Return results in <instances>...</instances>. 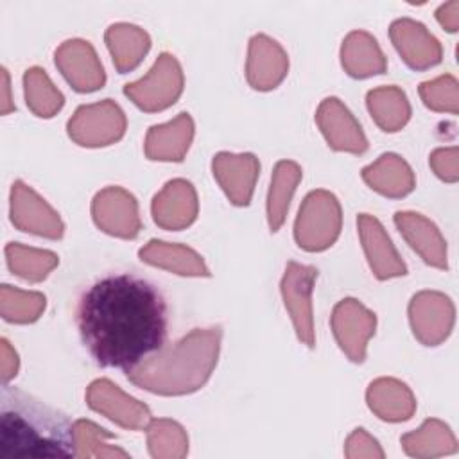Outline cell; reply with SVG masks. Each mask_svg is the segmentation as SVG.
<instances>
[{
  "mask_svg": "<svg viewBox=\"0 0 459 459\" xmlns=\"http://www.w3.org/2000/svg\"><path fill=\"white\" fill-rule=\"evenodd\" d=\"M341 231V206L326 190L310 192L298 213L294 237L307 251H323L333 244Z\"/></svg>",
  "mask_w": 459,
  "mask_h": 459,
  "instance_id": "cell-4",
  "label": "cell"
},
{
  "mask_svg": "<svg viewBox=\"0 0 459 459\" xmlns=\"http://www.w3.org/2000/svg\"><path fill=\"white\" fill-rule=\"evenodd\" d=\"M221 328L194 330L179 342L161 348L140 366L127 371V378L158 394H186L197 391L217 364Z\"/></svg>",
  "mask_w": 459,
  "mask_h": 459,
  "instance_id": "cell-3",
  "label": "cell"
},
{
  "mask_svg": "<svg viewBox=\"0 0 459 459\" xmlns=\"http://www.w3.org/2000/svg\"><path fill=\"white\" fill-rule=\"evenodd\" d=\"M301 179V169L294 161H278L269 195H267V219L271 231H278L285 221L289 201Z\"/></svg>",
  "mask_w": 459,
  "mask_h": 459,
  "instance_id": "cell-29",
  "label": "cell"
},
{
  "mask_svg": "<svg viewBox=\"0 0 459 459\" xmlns=\"http://www.w3.org/2000/svg\"><path fill=\"white\" fill-rule=\"evenodd\" d=\"M45 308V296L2 285V316L11 323H32Z\"/></svg>",
  "mask_w": 459,
  "mask_h": 459,
  "instance_id": "cell-34",
  "label": "cell"
},
{
  "mask_svg": "<svg viewBox=\"0 0 459 459\" xmlns=\"http://www.w3.org/2000/svg\"><path fill=\"white\" fill-rule=\"evenodd\" d=\"M77 457L66 414L13 389L2 393L0 459Z\"/></svg>",
  "mask_w": 459,
  "mask_h": 459,
  "instance_id": "cell-2",
  "label": "cell"
},
{
  "mask_svg": "<svg viewBox=\"0 0 459 459\" xmlns=\"http://www.w3.org/2000/svg\"><path fill=\"white\" fill-rule=\"evenodd\" d=\"M5 256L11 271L29 281L43 280L57 265L56 253L25 247L16 242L5 246Z\"/></svg>",
  "mask_w": 459,
  "mask_h": 459,
  "instance_id": "cell-31",
  "label": "cell"
},
{
  "mask_svg": "<svg viewBox=\"0 0 459 459\" xmlns=\"http://www.w3.org/2000/svg\"><path fill=\"white\" fill-rule=\"evenodd\" d=\"M342 66L351 77H369L385 70V59L377 41L366 32H351L342 45Z\"/></svg>",
  "mask_w": 459,
  "mask_h": 459,
  "instance_id": "cell-27",
  "label": "cell"
},
{
  "mask_svg": "<svg viewBox=\"0 0 459 459\" xmlns=\"http://www.w3.org/2000/svg\"><path fill=\"white\" fill-rule=\"evenodd\" d=\"M149 454L154 459H181L188 452L185 429L172 420H151L147 423Z\"/></svg>",
  "mask_w": 459,
  "mask_h": 459,
  "instance_id": "cell-30",
  "label": "cell"
},
{
  "mask_svg": "<svg viewBox=\"0 0 459 459\" xmlns=\"http://www.w3.org/2000/svg\"><path fill=\"white\" fill-rule=\"evenodd\" d=\"M56 65L65 79L77 91H93L102 88L106 75L88 41L72 39L56 52Z\"/></svg>",
  "mask_w": 459,
  "mask_h": 459,
  "instance_id": "cell-13",
  "label": "cell"
},
{
  "mask_svg": "<svg viewBox=\"0 0 459 459\" xmlns=\"http://www.w3.org/2000/svg\"><path fill=\"white\" fill-rule=\"evenodd\" d=\"M181 91V66L170 54H161L143 79L124 86V93L145 111H161L169 108L178 100Z\"/></svg>",
  "mask_w": 459,
  "mask_h": 459,
  "instance_id": "cell-5",
  "label": "cell"
},
{
  "mask_svg": "<svg viewBox=\"0 0 459 459\" xmlns=\"http://www.w3.org/2000/svg\"><path fill=\"white\" fill-rule=\"evenodd\" d=\"M391 38L403 61L414 70H425L441 61V47L421 23L398 20L391 25Z\"/></svg>",
  "mask_w": 459,
  "mask_h": 459,
  "instance_id": "cell-18",
  "label": "cell"
},
{
  "mask_svg": "<svg viewBox=\"0 0 459 459\" xmlns=\"http://www.w3.org/2000/svg\"><path fill=\"white\" fill-rule=\"evenodd\" d=\"M377 317L357 299H342L335 305L332 316V328L341 350L353 360L362 362L366 355V342L375 333Z\"/></svg>",
  "mask_w": 459,
  "mask_h": 459,
  "instance_id": "cell-8",
  "label": "cell"
},
{
  "mask_svg": "<svg viewBox=\"0 0 459 459\" xmlns=\"http://www.w3.org/2000/svg\"><path fill=\"white\" fill-rule=\"evenodd\" d=\"M11 221L18 230L47 238H61L65 231L59 215L22 181H14L11 190Z\"/></svg>",
  "mask_w": 459,
  "mask_h": 459,
  "instance_id": "cell-10",
  "label": "cell"
},
{
  "mask_svg": "<svg viewBox=\"0 0 459 459\" xmlns=\"http://www.w3.org/2000/svg\"><path fill=\"white\" fill-rule=\"evenodd\" d=\"M368 109L375 122L387 133L402 129L409 117L411 108L405 93L396 86H384L368 93Z\"/></svg>",
  "mask_w": 459,
  "mask_h": 459,
  "instance_id": "cell-28",
  "label": "cell"
},
{
  "mask_svg": "<svg viewBox=\"0 0 459 459\" xmlns=\"http://www.w3.org/2000/svg\"><path fill=\"white\" fill-rule=\"evenodd\" d=\"M113 434L88 420H77L74 423V439L77 457H99V459H127L129 454L120 446L109 445Z\"/></svg>",
  "mask_w": 459,
  "mask_h": 459,
  "instance_id": "cell-32",
  "label": "cell"
},
{
  "mask_svg": "<svg viewBox=\"0 0 459 459\" xmlns=\"http://www.w3.org/2000/svg\"><path fill=\"white\" fill-rule=\"evenodd\" d=\"M81 339L104 368L126 373L160 351L167 341V303L151 281L134 274L97 280L79 299Z\"/></svg>",
  "mask_w": 459,
  "mask_h": 459,
  "instance_id": "cell-1",
  "label": "cell"
},
{
  "mask_svg": "<svg viewBox=\"0 0 459 459\" xmlns=\"http://www.w3.org/2000/svg\"><path fill=\"white\" fill-rule=\"evenodd\" d=\"M357 224H359V233H360L362 246L373 274L378 280L405 274L407 269L400 260L396 249L393 247L389 237L385 235L382 224L368 213H360L357 219Z\"/></svg>",
  "mask_w": 459,
  "mask_h": 459,
  "instance_id": "cell-17",
  "label": "cell"
},
{
  "mask_svg": "<svg viewBox=\"0 0 459 459\" xmlns=\"http://www.w3.org/2000/svg\"><path fill=\"white\" fill-rule=\"evenodd\" d=\"M25 84V99L27 106L38 115V117H52L56 111L61 109L65 97L63 93L50 82L45 70L34 66L29 68L23 75Z\"/></svg>",
  "mask_w": 459,
  "mask_h": 459,
  "instance_id": "cell-33",
  "label": "cell"
},
{
  "mask_svg": "<svg viewBox=\"0 0 459 459\" xmlns=\"http://www.w3.org/2000/svg\"><path fill=\"white\" fill-rule=\"evenodd\" d=\"M430 165L436 170V174L445 181H455L457 179V149H437L430 156Z\"/></svg>",
  "mask_w": 459,
  "mask_h": 459,
  "instance_id": "cell-37",
  "label": "cell"
},
{
  "mask_svg": "<svg viewBox=\"0 0 459 459\" xmlns=\"http://www.w3.org/2000/svg\"><path fill=\"white\" fill-rule=\"evenodd\" d=\"M18 371V357L16 351L9 346L5 339H2V380L9 382Z\"/></svg>",
  "mask_w": 459,
  "mask_h": 459,
  "instance_id": "cell-38",
  "label": "cell"
},
{
  "mask_svg": "<svg viewBox=\"0 0 459 459\" xmlns=\"http://www.w3.org/2000/svg\"><path fill=\"white\" fill-rule=\"evenodd\" d=\"M212 167H213V176L217 178L219 185L222 186L230 201L237 206L249 204L255 181L260 170L258 160L249 152L246 154L219 152L213 158Z\"/></svg>",
  "mask_w": 459,
  "mask_h": 459,
  "instance_id": "cell-15",
  "label": "cell"
},
{
  "mask_svg": "<svg viewBox=\"0 0 459 459\" xmlns=\"http://www.w3.org/2000/svg\"><path fill=\"white\" fill-rule=\"evenodd\" d=\"M289 61L285 52L265 36H255L249 45L247 79L255 90L276 88L285 77Z\"/></svg>",
  "mask_w": 459,
  "mask_h": 459,
  "instance_id": "cell-20",
  "label": "cell"
},
{
  "mask_svg": "<svg viewBox=\"0 0 459 459\" xmlns=\"http://www.w3.org/2000/svg\"><path fill=\"white\" fill-rule=\"evenodd\" d=\"M402 446L407 455L427 459L441 457L457 452V439L450 427L439 420H425V423L416 430L402 436Z\"/></svg>",
  "mask_w": 459,
  "mask_h": 459,
  "instance_id": "cell-25",
  "label": "cell"
},
{
  "mask_svg": "<svg viewBox=\"0 0 459 459\" xmlns=\"http://www.w3.org/2000/svg\"><path fill=\"white\" fill-rule=\"evenodd\" d=\"M126 131L124 111L106 99L99 104L81 106L68 120V134L84 147L109 145L122 138Z\"/></svg>",
  "mask_w": 459,
  "mask_h": 459,
  "instance_id": "cell-6",
  "label": "cell"
},
{
  "mask_svg": "<svg viewBox=\"0 0 459 459\" xmlns=\"http://www.w3.org/2000/svg\"><path fill=\"white\" fill-rule=\"evenodd\" d=\"M197 195L185 179L169 181L152 199V219L165 230H183L195 221Z\"/></svg>",
  "mask_w": 459,
  "mask_h": 459,
  "instance_id": "cell-16",
  "label": "cell"
},
{
  "mask_svg": "<svg viewBox=\"0 0 459 459\" xmlns=\"http://www.w3.org/2000/svg\"><path fill=\"white\" fill-rule=\"evenodd\" d=\"M366 398L369 409L384 421H405L416 409L409 387L394 378H378L371 382Z\"/></svg>",
  "mask_w": 459,
  "mask_h": 459,
  "instance_id": "cell-22",
  "label": "cell"
},
{
  "mask_svg": "<svg viewBox=\"0 0 459 459\" xmlns=\"http://www.w3.org/2000/svg\"><path fill=\"white\" fill-rule=\"evenodd\" d=\"M344 455L348 459H382L384 457V450L380 448L378 441L375 437H371L364 429H355L344 446Z\"/></svg>",
  "mask_w": 459,
  "mask_h": 459,
  "instance_id": "cell-36",
  "label": "cell"
},
{
  "mask_svg": "<svg viewBox=\"0 0 459 459\" xmlns=\"http://www.w3.org/2000/svg\"><path fill=\"white\" fill-rule=\"evenodd\" d=\"M194 136V122L188 113H179L172 122L152 126L145 138L149 160L181 161Z\"/></svg>",
  "mask_w": 459,
  "mask_h": 459,
  "instance_id": "cell-21",
  "label": "cell"
},
{
  "mask_svg": "<svg viewBox=\"0 0 459 459\" xmlns=\"http://www.w3.org/2000/svg\"><path fill=\"white\" fill-rule=\"evenodd\" d=\"M93 221L109 233L122 238H134L140 231V217L136 199L118 186H109L99 192L93 199Z\"/></svg>",
  "mask_w": 459,
  "mask_h": 459,
  "instance_id": "cell-11",
  "label": "cell"
},
{
  "mask_svg": "<svg viewBox=\"0 0 459 459\" xmlns=\"http://www.w3.org/2000/svg\"><path fill=\"white\" fill-rule=\"evenodd\" d=\"M106 41L113 54V63L120 74L136 68L151 47V39L143 30L126 23L111 25L106 32Z\"/></svg>",
  "mask_w": 459,
  "mask_h": 459,
  "instance_id": "cell-26",
  "label": "cell"
},
{
  "mask_svg": "<svg viewBox=\"0 0 459 459\" xmlns=\"http://www.w3.org/2000/svg\"><path fill=\"white\" fill-rule=\"evenodd\" d=\"M88 405L115 421L117 425L131 430L147 427L151 421V411L142 402L127 396L106 378L95 380L90 384L86 393Z\"/></svg>",
  "mask_w": 459,
  "mask_h": 459,
  "instance_id": "cell-9",
  "label": "cell"
},
{
  "mask_svg": "<svg viewBox=\"0 0 459 459\" xmlns=\"http://www.w3.org/2000/svg\"><path fill=\"white\" fill-rule=\"evenodd\" d=\"M316 120L332 149L359 154L368 149V140L360 126L339 99H325L317 109Z\"/></svg>",
  "mask_w": 459,
  "mask_h": 459,
  "instance_id": "cell-14",
  "label": "cell"
},
{
  "mask_svg": "<svg viewBox=\"0 0 459 459\" xmlns=\"http://www.w3.org/2000/svg\"><path fill=\"white\" fill-rule=\"evenodd\" d=\"M364 181L382 195L403 197L414 188L411 167L393 152L382 154L375 163L362 170Z\"/></svg>",
  "mask_w": 459,
  "mask_h": 459,
  "instance_id": "cell-23",
  "label": "cell"
},
{
  "mask_svg": "<svg viewBox=\"0 0 459 459\" xmlns=\"http://www.w3.org/2000/svg\"><path fill=\"white\" fill-rule=\"evenodd\" d=\"M420 95L430 109L457 113V81L452 75H441L420 86Z\"/></svg>",
  "mask_w": 459,
  "mask_h": 459,
  "instance_id": "cell-35",
  "label": "cell"
},
{
  "mask_svg": "<svg viewBox=\"0 0 459 459\" xmlns=\"http://www.w3.org/2000/svg\"><path fill=\"white\" fill-rule=\"evenodd\" d=\"M409 317L414 335L427 346L439 344L452 330L454 305L439 292H420L411 299Z\"/></svg>",
  "mask_w": 459,
  "mask_h": 459,
  "instance_id": "cell-12",
  "label": "cell"
},
{
  "mask_svg": "<svg viewBox=\"0 0 459 459\" xmlns=\"http://www.w3.org/2000/svg\"><path fill=\"white\" fill-rule=\"evenodd\" d=\"M317 278V269L289 262L283 280L281 296L289 310L296 333L308 348H314V323H312V287Z\"/></svg>",
  "mask_w": 459,
  "mask_h": 459,
  "instance_id": "cell-7",
  "label": "cell"
},
{
  "mask_svg": "<svg viewBox=\"0 0 459 459\" xmlns=\"http://www.w3.org/2000/svg\"><path fill=\"white\" fill-rule=\"evenodd\" d=\"M394 224L427 264L446 269V244L434 222L420 213L396 212Z\"/></svg>",
  "mask_w": 459,
  "mask_h": 459,
  "instance_id": "cell-19",
  "label": "cell"
},
{
  "mask_svg": "<svg viewBox=\"0 0 459 459\" xmlns=\"http://www.w3.org/2000/svg\"><path fill=\"white\" fill-rule=\"evenodd\" d=\"M140 258L151 265L169 269L183 276H210L203 258L190 247L179 244H169L161 240H151L140 249Z\"/></svg>",
  "mask_w": 459,
  "mask_h": 459,
  "instance_id": "cell-24",
  "label": "cell"
},
{
  "mask_svg": "<svg viewBox=\"0 0 459 459\" xmlns=\"http://www.w3.org/2000/svg\"><path fill=\"white\" fill-rule=\"evenodd\" d=\"M2 77H4V100H2V113L7 115L11 109H13V104H11V99H9V75H7V70L2 68Z\"/></svg>",
  "mask_w": 459,
  "mask_h": 459,
  "instance_id": "cell-39",
  "label": "cell"
}]
</instances>
